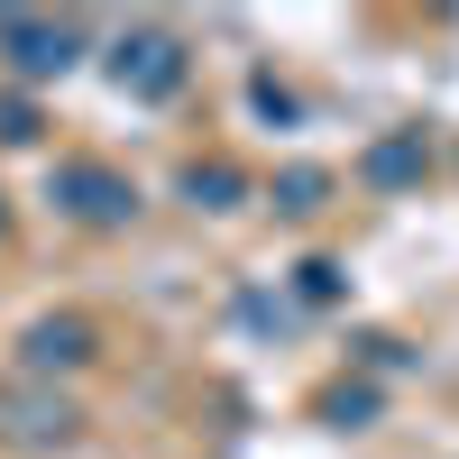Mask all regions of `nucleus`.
<instances>
[{
	"mask_svg": "<svg viewBox=\"0 0 459 459\" xmlns=\"http://www.w3.org/2000/svg\"><path fill=\"white\" fill-rule=\"evenodd\" d=\"M276 203H285V212H313V203H322V175H313V166L285 175V184H276Z\"/></svg>",
	"mask_w": 459,
	"mask_h": 459,
	"instance_id": "7",
	"label": "nucleus"
},
{
	"mask_svg": "<svg viewBox=\"0 0 459 459\" xmlns=\"http://www.w3.org/2000/svg\"><path fill=\"white\" fill-rule=\"evenodd\" d=\"M0 138H37V120H28V101H0Z\"/></svg>",
	"mask_w": 459,
	"mask_h": 459,
	"instance_id": "8",
	"label": "nucleus"
},
{
	"mask_svg": "<svg viewBox=\"0 0 459 459\" xmlns=\"http://www.w3.org/2000/svg\"><path fill=\"white\" fill-rule=\"evenodd\" d=\"M56 194L74 203V212H83V221H129V184L120 175H101V166H56Z\"/></svg>",
	"mask_w": 459,
	"mask_h": 459,
	"instance_id": "3",
	"label": "nucleus"
},
{
	"mask_svg": "<svg viewBox=\"0 0 459 459\" xmlns=\"http://www.w3.org/2000/svg\"><path fill=\"white\" fill-rule=\"evenodd\" d=\"M184 194H194V203H230V194H239V175H230V166H194V175H184Z\"/></svg>",
	"mask_w": 459,
	"mask_h": 459,
	"instance_id": "6",
	"label": "nucleus"
},
{
	"mask_svg": "<svg viewBox=\"0 0 459 459\" xmlns=\"http://www.w3.org/2000/svg\"><path fill=\"white\" fill-rule=\"evenodd\" d=\"M0 47H10L19 74H37V83H47V74L74 65V28H37V19H10V10H0Z\"/></svg>",
	"mask_w": 459,
	"mask_h": 459,
	"instance_id": "2",
	"label": "nucleus"
},
{
	"mask_svg": "<svg viewBox=\"0 0 459 459\" xmlns=\"http://www.w3.org/2000/svg\"><path fill=\"white\" fill-rule=\"evenodd\" d=\"M110 74H120V92H138V101H166V92L184 83V47H175V37H129Z\"/></svg>",
	"mask_w": 459,
	"mask_h": 459,
	"instance_id": "1",
	"label": "nucleus"
},
{
	"mask_svg": "<svg viewBox=\"0 0 459 459\" xmlns=\"http://www.w3.org/2000/svg\"><path fill=\"white\" fill-rule=\"evenodd\" d=\"M83 350H92L83 322H37V331H28V368H74Z\"/></svg>",
	"mask_w": 459,
	"mask_h": 459,
	"instance_id": "4",
	"label": "nucleus"
},
{
	"mask_svg": "<svg viewBox=\"0 0 459 459\" xmlns=\"http://www.w3.org/2000/svg\"><path fill=\"white\" fill-rule=\"evenodd\" d=\"M413 166H423V138H386V147L368 157V175H377V184H404Z\"/></svg>",
	"mask_w": 459,
	"mask_h": 459,
	"instance_id": "5",
	"label": "nucleus"
}]
</instances>
